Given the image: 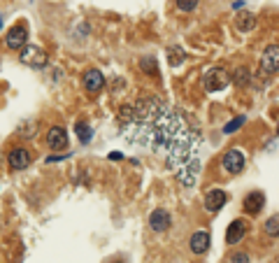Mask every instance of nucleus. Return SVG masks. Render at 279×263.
Returning <instances> with one entry per match:
<instances>
[{
  "label": "nucleus",
  "instance_id": "nucleus-1",
  "mask_svg": "<svg viewBox=\"0 0 279 263\" xmlns=\"http://www.w3.org/2000/svg\"><path fill=\"white\" fill-rule=\"evenodd\" d=\"M123 138L135 147L163 154L165 165L177 172L184 186H193L200 175V135L158 98H140L119 107Z\"/></svg>",
  "mask_w": 279,
  "mask_h": 263
},
{
  "label": "nucleus",
  "instance_id": "nucleus-2",
  "mask_svg": "<svg viewBox=\"0 0 279 263\" xmlns=\"http://www.w3.org/2000/svg\"><path fill=\"white\" fill-rule=\"evenodd\" d=\"M228 84H231V73L224 70V68H210V70L202 75V86H205L207 93L224 91Z\"/></svg>",
  "mask_w": 279,
  "mask_h": 263
},
{
  "label": "nucleus",
  "instance_id": "nucleus-3",
  "mask_svg": "<svg viewBox=\"0 0 279 263\" xmlns=\"http://www.w3.org/2000/svg\"><path fill=\"white\" fill-rule=\"evenodd\" d=\"M277 68H279V47L277 44H270L265 47L261 56V68H258V75H261V80H270L277 75Z\"/></svg>",
  "mask_w": 279,
  "mask_h": 263
},
{
  "label": "nucleus",
  "instance_id": "nucleus-4",
  "mask_svg": "<svg viewBox=\"0 0 279 263\" xmlns=\"http://www.w3.org/2000/svg\"><path fill=\"white\" fill-rule=\"evenodd\" d=\"M244 154L240 152V149L231 147L226 149L224 156H221V168H224V172H228V175H240V172L244 170Z\"/></svg>",
  "mask_w": 279,
  "mask_h": 263
},
{
  "label": "nucleus",
  "instance_id": "nucleus-5",
  "mask_svg": "<svg viewBox=\"0 0 279 263\" xmlns=\"http://www.w3.org/2000/svg\"><path fill=\"white\" fill-rule=\"evenodd\" d=\"M5 44H7V49H24L26 44H28V28L24 24L12 26L5 35Z\"/></svg>",
  "mask_w": 279,
  "mask_h": 263
},
{
  "label": "nucleus",
  "instance_id": "nucleus-6",
  "mask_svg": "<svg viewBox=\"0 0 279 263\" xmlns=\"http://www.w3.org/2000/svg\"><path fill=\"white\" fill-rule=\"evenodd\" d=\"M21 63H26V65L31 68H44L47 65V54H44V49H40V47H35V44H26L24 49H21Z\"/></svg>",
  "mask_w": 279,
  "mask_h": 263
},
{
  "label": "nucleus",
  "instance_id": "nucleus-7",
  "mask_svg": "<svg viewBox=\"0 0 279 263\" xmlns=\"http://www.w3.org/2000/svg\"><path fill=\"white\" fill-rule=\"evenodd\" d=\"M170 226H172V217L165 208H156L149 214V228H152L154 233H165Z\"/></svg>",
  "mask_w": 279,
  "mask_h": 263
},
{
  "label": "nucleus",
  "instance_id": "nucleus-8",
  "mask_svg": "<svg viewBox=\"0 0 279 263\" xmlns=\"http://www.w3.org/2000/svg\"><path fill=\"white\" fill-rule=\"evenodd\" d=\"M226 203H228V196H226L224 189H210L205 193V210L210 214L221 212V208H224Z\"/></svg>",
  "mask_w": 279,
  "mask_h": 263
},
{
  "label": "nucleus",
  "instance_id": "nucleus-9",
  "mask_svg": "<svg viewBox=\"0 0 279 263\" xmlns=\"http://www.w3.org/2000/svg\"><path fill=\"white\" fill-rule=\"evenodd\" d=\"M249 231V224L244 219H233L226 228V245H237L240 240L247 235Z\"/></svg>",
  "mask_w": 279,
  "mask_h": 263
},
{
  "label": "nucleus",
  "instance_id": "nucleus-10",
  "mask_svg": "<svg viewBox=\"0 0 279 263\" xmlns=\"http://www.w3.org/2000/svg\"><path fill=\"white\" fill-rule=\"evenodd\" d=\"M7 163L12 170H26L28 163H31V152L26 147H14L12 152L7 154Z\"/></svg>",
  "mask_w": 279,
  "mask_h": 263
},
{
  "label": "nucleus",
  "instance_id": "nucleus-11",
  "mask_svg": "<svg viewBox=\"0 0 279 263\" xmlns=\"http://www.w3.org/2000/svg\"><path fill=\"white\" fill-rule=\"evenodd\" d=\"M47 147L58 152V149H67V130L63 126H51L47 133Z\"/></svg>",
  "mask_w": 279,
  "mask_h": 263
},
{
  "label": "nucleus",
  "instance_id": "nucleus-12",
  "mask_svg": "<svg viewBox=\"0 0 279 263\" xmlns=\"http://www.w3.org/2000/svg\"><path fill=\"white\" fill-rule=\"evenodd\" d=\"M212 245V240H210V233L207 231H195L191 238H188V249L193 251L195 256H202L207 249Z\"/></svg>",
  "mask_w": 279,
  "mask_h": 263
},
{
  "label": "nucleus",
  "instance_id": "nucleus-13",
  "mask_svg": "<svg viewBox=\"0 0 279 263\" xmlns=\"http://www.w3.org/2000/svg\"><path fill=\"white\" fill-rule=\"evenodd\" d=\"M265 208V196H263L261 191H251V193H247L244 196V203H242V210L247 214H251V217H256V214L261 212V210Z\"/></svg>",
  "mask_w": 279,
  "mask_h": 263
},
{
  "label": "nucleus",
  "instance_id": "nucleus-14",
  "mask_svg": "<svg viewBox=\"0 0 279 263\" xmlns=\"http://www.w3.org/2000/svg\"><path fill=\"white\" fill-rule=\"evenodd\" d=\"M105 86V75L98 68H89L84 73V89L89 93H98Z\"/></svg>",
  "mask_w": 279,
  "mask_h": 263
},
{
  "label": "nucleus",
  "instance_id": "nucleus-15",
  "mask_svg": "<svg viewBox=\"0 0 279 263\" xmlns=\"http://www.w3.org/2000/svg\"><path fill=\"white\" fill-rule=\"evenodd\" d=\"M254 26H256V14L249 12V10H242V12L235 17V28H237V31L249 33Z\"/></svg>",
  "mask_w": 279,
  "mask_h": 263
},
{
  "label": "nucleus",
  "instance_id": "nucleus-16",
  "mask_svg": "<svg viewBox=\"0 0 279 263\" xmlns=\"http://www.w3.org/2000/svg\"><path fill=\"white\" fill-rule=\"evenodd\" d=\"M231 82L235 86H247L249 82H251V70H249V68H244V65L235 68V70H233V75H231Z\"/></svg>",
  "mask_w": 279,
  "mask_h": 263
},
{
  "label": "nucleus",
  "instance_id": "nucleus-17",
  "mask_svg": "<svg viewBox=\"0 0 279 263\" xmlns=\"http://www.w3.org/2000/svg\"><path fill=\"white\" fill-rule=\"evenodd\" d=\"M75 130H77V138H79V142H82V145H89V142L93 140V128L86 121H77Z\"/></svg>",
  "mask_w": 279,
  "mask_h": 263
},
{
  "label": "nucleus",
  "instance_id": "nucleus-18",
  "mask_svg": "<svg viewBox=\"0 0 279 263\" xmlns=\"http://www.w3.org/2000/svg\"><path fill=\"white\" fill-rule=\"evenodd\" d=\"M140 70L152 75V77H158V61L152 58V56H145V58H140Z\"/></svg>",
  "mask_w": 279,
  "mask_h": 263
},
{
  "label": "nucleus",
  "instance_id": "nucleus-19",
  "mask_svg": "<svg viewBox=\"0 0 279 263\" xmlns=\"http://www.w3.org/2000/svg\"><path fill=\"white\" fill-rule=\"evenodd\" d=\"M244 123H247V116L244 114H237L235 119H231V121L224 126V135H233V133H237V130L242 128Z\"/></svg>",
  "mask_w": 279,
  "mask_h": 263
},
{
  "label": "nucleus",
  "instance_id": "nucleus-20",
  "mask_svg": "<svg viewBox=\"0 0 279 263\" xmlns=\"http://www.w3.org/2000/svg\"><path fill=\"white\" fill-rule=\"evenodd\" d=\"M184 58H186V54H184L182 47H170V49H168V61H170V65H182Z\"/></svg>",
  "mask_w": 279,
  "mask_h": 263
},
{
  "label": "nucleus",
  "instance_id": "nucleus-21",
  "mask_svg": "<svg viewBox=\"0 0 279 263\" xmlns=\"http://www.w3.org/2000/svg\"><path fill=\"white\" fill-rule=\"evenodd\" d=\"M277 231H279V217L272 214V217L265 221V233L267 235H272V238H277Z\"/></svg>",
  "mask_w": 279,
  "mask_h": 263
},
{
  "label": "nucleus",
  "instance_id": "nucleus-22",
  "mask_svg": "<svg viewBox=\"0 0 279 263\" xmlns=\"http://www.w3.org/2000/svg\"><path fill=\"white\" fill-rule=\"evenodd\" d=\"M200 5V0H177V10L179 12H193Z\"/></svg>",
  "mask_w": 279,
  "mask_h": 263
},
{
  "label": "nucleus",
  "instance_id": "nucleus-23",
  "mask_svg": "<svg viewBox=\"0 0 279 263\" xmlns=\"http://www.w3.org/2000/svg\"><path fill=\"white\" fill-rule=\"evenodd\" d=\"M228 263H251V258H249L247 251H233Z\"/></svg>",
  "mask_w": 279,
  "mask_h": 263
},
{
  "label": "nucleus",
  "instance_id": "nucleus-24",
  "mask_svg": "<svg viewBox=\"0 0 279 263\" xmlns=\"http://www.w3.org/2000/svg\"><path fill=\"white\" fill-rule=\"evenodd\" d=\"M121 159H123L121 152H112V154H109V161H121Z\"/></svg>",
  "mask_w": 279,
  "mask_h": 263
},
{
  "label": "nucleus",
  "instance_id": "nucleus-25",
  "mask_svg": "<svg viewBox=\"0 0 279 263\" xmlns=\"http://www.w3.org/2000/svg\"><path fill=\"white\" fill-rule=\"evenodd\" d=\"M65 156H67V154H65ZM65 156H49V159H47V163H56V161H63Z\"/></svg>",
  "mask_w": 279,
  "mask_h": 263
},
{
  "label": "nucleus",
  "instance_id": "nucleus-26",
  "mask_svg": "<svg viewBox=\"0 0 279 263\" xmlns=\"http://www.w3.org/2000/svg\"><path fill=\"white\" fill-rule=\"evenodd\" d=\"M244 7V0H235V3H233V10H242Z\"/></svg>",
  "mask_w": 279,
  "mask_h": 263
},
{
  "label": "nucleus",
  "instance_id": "nucleus-27",
  "mask_svg": "<svg viewBox=\"0 0 279 263\" xmlns=\"http://www.w3.org/2000/svg\"><path fill=\"white\" fill-rule=\"evenodd\" d=\"M0 28H3V14H0Z\"/></svg>",
  "mask_w": 279,
  "mask_h": 263
},
{
  "label": "nucleus",
  "instance_id": "nucleus-28",
  "mask_svg": "<svg viewBox=\"0 0 279 263\" xmlns=\"http://www.w3.org/2000/svg\"><path fill=\"white\" fill-rule=\"evenodd\" d=\"M112 263H123V261H112Z\"/></svg>",
  "mask_w": 279,
  "mask_h": 263
}]
</instances>
